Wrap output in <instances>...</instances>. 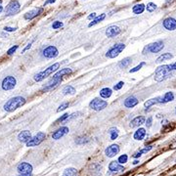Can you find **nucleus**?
Segmentation results:
<instances>
[{
	"label": "nucleus",
	"mask_w": 176,
	"mask_h": 176,
	"mask_svg": "<svg viewBox=\"0 0 176 176\" xmlns=\"http://www.w3.org/2000/svg\"><path fill=\"white\" fill-rule=\"evenodd\" d=\"M26 104V99L22 97V96H17V97L11 98L10 100H8L5 104H4V110L8 113H11V111H14L17 109L23 107Z\"/></svg>",
	"instance_id": "nucleus-1"
},
{
	"label": "nucleus",
	"mask_w": 176,
	"mask_h": 176,
	"mask_svg": "<svg viewBox=\"0 0 176 176\" xmlns=\"http://www.w3.org/2000/svg\"><path fill=\"white\" fill-rule=\"evenodd\" d=\"M170 71L171 70H170L169 65H163V66L158 67L155 71V74H156L155 79L158 82L163 81V80H165V79L169 78L171 76Z\"/></svg>",
	"instance_id": "nucleus-2"
},
{
	"label": "nucleus",
	"mask_w": 176,
	"mask_h": 176,
	"mask_svg": "<svg viewBox=\"0 0 176 176\" xmlns=\"http://www.w3.org/2000/svg\"><path fill=\"white\" fill-rule=\"evenodd\" d=\"M59 68H60V64H59V63H55V64H53V65L50 66L49 68L45 69V70H42V71H40V73H39V74L35 75L34 77V80L37 81V82L42 81L43 79H45L46 77H48L49 75H51L53 73H56V71H57V70H59Z\"/></svg>",
	"instance_id": "nucleus-3"
},
{
	"label": "nucleus",
	"mask_w": 176,
	"mask_h": 176,
	"mask_svg": "<svg viewBox=\"0 0 176 176\" xmlns=\"http://www.w3.org/2000/svg\"><path fill=\"white\" fill-rule=\"evenodd\" d=\"M124 48H125V45L123 43H117L111 48V49L107 52L106 56L110 59H114V58L117 57V56L124 50Z\"/></svg>",
	"instance_id": "nucleus-4"
},
{
	"label": "nucleus",
	"mask_w": 176,
	"mask_h": 176,
	"mask_svg": "<svg viewBox=\"0 0 176 176\" xmlns=\"http://www.w3.org/2000/svg\"><path fill=\"white\" fill-rule=\"evenodd\" d=\"M20 3L18 0H11L5 8V14L7 16H13L15 15L16 13H18L19 10H20Z\"/></svg>",
	"instance_id": "nucleus-5"
},
{
	"label": "nucleus",
	"mask_w": 176,
	"mask_h": 176,
	"mask_svg": "<svg viewBox=\"0 0 176 176\" xmlns=\"http://www.w3.org/2000/svg\"><path fill=\"white\" fill-rule=\"evenodd\" d=\"M46 137V134L44 132H38L37 134H35L34 137H31V139L26 144L27 147H34V146H38L39 144L42 143L43 140Z\"/></svg>",
	"instance_id": "nucleus-6"
},
{
	"label": "nucleus",
	"mask_w": 176,
	"mask_h": 176,
	"mask_svg": "<svg viewBox=\"0 0 176 176\" xmlns=\"http://www.w3.org/2000/svg\"><path fill=\"white\" fill-rule=\"evenodd\" d=\"M108 106V102L105 100H102L99 98H95L93 99L90 104H89V107L94 110V111H102L104 110L106 107Z\"/></svg>",
	"instance_id": "nucleus-7"
},
{
	"label": "nucleus",
	"mask_w": 176,
	"mask_h": 176,
	"mask_svg": "<svg viewBox=\"0 0 176 176\" xmlns=\"http://www.w3.org/2000/svg\"><path fill=\"white\" fill-rule=\"evenodd\" d=\"M163 47H164L163 42H162V41H157V42H154V43H151L147 47H145V49H144V54H146V52L158 53L163 49Z\"/></svg>",
	"instance_id": "nucleus-8"
},
{
	"label": "nucleus",
	"mask_w": 176,
	"mask_h": 176,
	"mask_svg": "<svg viewBox=\"0 0 176 176\" xmlns=\"http://www.w3.org/2000/svg\"><path fill=\"white\" fill-rule=\"evenodd\" d=\"M17 84V80H16V78L12 75H8L6 76L3 81H2V89L3 90H11V89H14V87Z\"/></svg>",
	"instance_id": "nucleus-9"
},
{
	"label": "nucleus",
	"mask_w": 176,
	"mask_h": 176,
	"mask_svg": "<svg viewBox=\"0 0 176 176\" xmlns=\"http://www.w3.org/2000/svg\"><path fill=\"white\" fill-rule=\"evenodd\" d=\"M58 54H59L58 49H57V48H56L55 46H53V45L47 46L45 49L42 51L43 57H45V58H47V59H52V58L57 57Z\"/></svg>",
	"instance_id": "nucleus-10"
},
{
	"label": "nucleus",
	"mask_w": 176,
	"mask_h": 176,
	"mask_svg": "<svg viewBox=\"0 0 176 176\" xmlns=\"http://www.w3.org/2000/svg\"><path fill=\"white\" fill-rule=\"evenodd\" d=\"M33 165L28 163H21L18 167H17V170L18 172L23 175V174H31L33 172Z\"/></svg>",
	"instance_id": "nucleus-11"
},
{
	"label": "nucleus",
	"mask_w": 176,
	"mask_h": 176,
	"mask_svg": "<svg viewBox=\"0 0 176 176\" xmlns=\"http://www.w3.org/2000/svg\"><path fill=\"white\" fill-rule=\"evenodd\" d=\"M69 131H70L69 127H67V126H62V127H60L59 129H57L56 131L53 132V134H52V138H53L54 140L61 139V138L63 137V136H65L66 134H68Z\"/></svg>",
	"instance_id": "nucleus-12"
},
{
	"label": "nucleus",
	"mask_w": 176,
	"mask_h": 176,
	"mask_svg": "<svg viewBox=\"0 0 176 176\" xmlns=\"http://www.w3.org/2000/svg\"><path fill=\"white\" fill-rule=\"evenodd\" d=\"M119 146L117 144H113V145L109 146L106 150H105V154L108 158H113L115 156H116L119 153Z\"/></svg>",
	"instance_id": "nucleus-13"
},
{
	"label": "nucleus",
	"mask_w": 176,
	"mask_h": 176,
	"mask_svg": "<svg viewBox=\"0 0 176 176\" xmlns=\"http://www.w3.org/2000/svg\"><path fill=\"white\" fill-rule=\"evenodd\" d=\"M42 12H43V8H35V9L26 13L25 16H23V18H25L26 20H29L30 21V20H33L34 18L37 17L38 15H40Z\"/></svg>",
	"instance_id": "nucleus-14"
},
{
	"label": "nucleus",
	"mask_w": 176,
	"mask_h": 176,
	"mask_svg": "<svg viewBox=\"0 0 176 176\" xmlns=\"http://www.w3.org/2000/svg\"><path fill=\"white\" fill-rule=\"evenodd\" d=\"M163 25L167 30H174L176 29V20L174 18H167L163 21Z\"/></svg>",
	"instance_id": "nucleus-15"
},
{
	"label": "nucleus",
	"mask_w": 176,
	"mask_h": 176,
	"mask_svg": "<svg viewBox=\"0 0 176 176\" xmlns=\"http://www.w3.org/2000/svg\"><path fill=\"white\" fill-rule=\"evenodd\" d=\"M122 33V30H121V28H119L118 27H116V26H111V27H110V28H107V30H106V35L108 36V37H116V35H118L119 34Z\"/></svg>",
	"instance_id": "nucleus-16"
},
{
	"label": "nucleus",
	"mask_w": 176,
	"mask_h": 176,
	"mask_svg": "<svg viewBox=\"0 0 176 176\" xmlns=\"http://www.w3.org/2000/svg\"><path fill=\"white\" fill-rule=\"evenodd\" d=\"M139 103V100L134 97V96H129V97H127L125 100H124V106L128 109H131L133 107H135L136 105H138Z\"/></svg>",
	"instance_id": "nucleus-17"
},
{
	"label": "nucleus",
	"mask_w": 176,
	"mask_h": 176,
	"mask_svg": "<svg viewBox=\"0 0 176 176\" xmlns=\"http://www.w3.org/2000/svg\"><path fill=\"white\" fill-rule=\"evenodd\" d=\"M31 139V132L28 130H23L18 135V140L22 143H28Z\"/></svg>",
	"instance_id": "nucleus-18"
},
{
	"label": "nucleus",
	"mask_w": 176,
	"mask_h": 176,
	"mask_svg": "<svg viewBox=\"0 0 176 176\" xmlns=\"http://www.w3.org/2000/svg\"><path fill=\"white\" fill-rule=\"evenodd\" d=\"M62 82V78H58V79H51V80L47 83V85L43 88V91H49L52 90L54 88L57 87L60 83Z\"/></svg>",
	"instance_id": "nucleus-19"
},
{
	"label": "nucleus",
	"mask_w": 176,
	"mask_h": 176,
	"mask_svg": "<svg viewBox=\"0 0 176 176\" xmlns=\"http://www.w3.org/2000/svg\"><path fill=\"white\" fill-rule=\"evenodd\" d=\"M109 169L111 172H119V171H123L124 167L123 165H122L118 162H111L109 164Z\"/></svg>",
	"instance_id": "nucleus-20"
},
{
	"label": "nucleus",
	"mask_w": 176,
	"mask_h": 176,
	"mask_svg": "<svg viewBox=\"0 0 176 176\" xmlns=\"http://www.w3.org/2000/svg\"><path fill=\"white\" fill-rule=\"evenodd\" d=\"M73 73V70L70 69V68H66V69H63L59 71H57L54 75H53V79H58V78H62L63 76L65 75H69Z\"/></svg>",
	"instance_id": "nucleus-21"
},
{
	"label": "nucleus",
	"mask_w": 176,
	"mask_h": 176,
	"mask_svg": "<svg viewBox=\"0 0 176 176\" xmlns=\"http://www.w3.org/2000/svg\"><path fill=\"white\" fill-rule=\"evenodd\" d=\"M145 117L140 116H136L135 118H133L131 122H130V127H138L140 125H142L143 123H145Z\"/></svg>",
	"instance_id": "nucleus-22"
},
{
	"label": "nucleus",
	"mask_w": 176,
	"mask_h": 176,
	"mask_svg": "<svg viewBox=\"0 0 176 176\" xmlns=\"http://www.w3.org/2000/svg\"><path fill=\"white\" fill-rule=\"evenodd\" d=\"M145 136H146V129L145 128H139L137 131L134 133L133 137H134L135 140L140 141V140H143Z\"/></svg>",
	"instance_id": "nucleus-23"
},
{
	"label": "nucleus",
	"mask_w": 176,
	"mask_h": 176,
	"mask_svg": "<svg viewBox=\"0 0 176 176\" xmlns=\"http://www.w3.org/2000/svg\"><path fill=\"white\" fill-rule=\"evenodd\" d=\"M162 100H163V97H157V98L150 99V100H148L145 104H144V106H145V108H150V107H152V106L156 105V104L162 103Z\"/></svg>",
	"instance_id": "nucleus-24"
},
{
	"label": "nucleus",
	"mask_w": 176,
	"mask_h": 176,
	"mask_svg": "<svg viewBox=\"0 0 176 176\" xmlns=\"http://www.w3.org/2000/svg\"><path fill=\"white\" fill-rule=\"evenodd\" d=\"M111 94H113V91H111V88H108V87H105V88H103V89L100 90V96L104 99L110 98L111 96Z\"/></svg>",
	"instance_id": "nucleus-25"
},
{
	"label": "nucleus",
	"mask_w": 176,
	"mask_h": 176,
	"mask_svg": "<svg viewBox=\"0 0 176 176\" xmlns=\"http://www.w3.org/2000/svg\"><path fill=\"white\" fill-rule=\"evenodd\" d=\"M145 8L146 7H145V5H144V4H136L135 6H133L132 11L136 15H140V14H142L144 11H145Z\"/></svg>",
	"instance_id": "nucleus-26"
},
{
	"label": "nucleus",
	"mask_w": 176,
	"mask_h": 176,
	"mask_svg": "<svg viewBox=\"0 0 176 176\" xmlns=\"http://www.w3.org/2000/svg\"><path fill=\"white\" fill-rule=\"evenodd\" d=\"M172 58H173V55L172 54H170V53H163V55H161L157 59V63H162V62L168 61V60H170Z\"/></svg>",
	"instance_id": "nucleus-27"
},
{
	"label": "nucleus",
	"mask_w": 176,
	"mask_h": 176,
	"mask_svg": "<svg viewBox=\"0 0 176 176\" xmlns=\"http://www.w3.org/2000/svg\"><path fill=\"white\" fill-rule=\"evenodd\" d=\"M105 18H106V14H101L100 16H98V17H96V18L93 20V22H91L89 25H88V27L91 28V27H93V26H95V25H97V23H99L100 22H102Z\"/></svg>",
	"instance_id": "nucleus-28"
},
{
	"label": "nucleus",
	"mask_w": 176,
	"mask_h": 176,
	"mask_svg": "<svg viewBox=\"0 0 176 176\" xmlns=\"http://www.w3.org/2000/svg\"><path fill=\"white\" fill-rule=\"evenodd\" d=\"M131 62H132V59L129 58V57H127V58H125V59H123V60H122L121 62H119L118 67L122 68V69L127 68V67H128L130 64H131Z\"/></svg>",
	"instance_id": "nucleus-29"
},
{
	"label": "nucleus",
	"mask_w": 176,
	"mask_h": 176,
	"mask_svg": "<svg viewBox=\"0 0 176 176\" xmlns=\"http://www.w3.org/2000/svg\"><path fill=\"white\" fill-rule=\"evenodd\" d=\"M77 175V170L74 167H69L63 173V176H76Z\"/></svg>",
	"instance_id": "nucleus-30"
},
{
	"label": "nucleus",
	"mask_w": 176,
	"mask_h": 176,
	"mask_svg": "<svg viewBox=\"0 0 176 176\" xmlns=\"http://www.w3.org/2000/svg\"><path fill=\"white\" fill-rule=\"evenodd\" d=\"M152 149H153V146H148V147H146V148H144L143 150L137 152V153H135V154L133 155V158H140V157L142 156V154H146V153H148V152L151 151Z\"/></svg>",
	"instance_id": "nucleus-31"
},
{
	"label": "nucleus",
	"mask_w": 176,
	"mask_h": 176,
	"mask_svg": "<svg viewBox=\"0 0 176 176\" xmlns=\"http://www.w3.org/2000/svg\"><path fill=\"white\" fill-rule=\"evenodd\" d=\"M174 100V95L172 92H167L163 95V100H162V103H167V102H170V101H173Z\"/></svg>",
	"instance_id": "nucleus-32"
},
{
	"label": "nucleus",
	"mask_w": 176,
	"mask_h": 176,
	"mask_svg": "<svg viewBox=\"0 0 176 176\" xmlns=\"http://www.w3.org/2000/svg\"><path fill=\"white\" fill-rule=\"evenodd\" d=\"M62 92H63L64 95H73V94L75 93V89L73 86L68 85V86H66L65 88H64Z\"/></svg>",
	"instance_id": "nucleus-33"
},
{
	"label": "nucleus",
	"mask_w": 176,
	"mask_h": 176,
	"mask_svg": "<svg viewBox=\"0 0 176 176\" xmlns=\"http://www.w3.org/2000/svg\"><path fill=\"white\" fill-rule=\"evenodd\" d=\"M110 135H111V140H116L118 136V131L116 128H111L110 129Z\"/></svg>",
	"instance_id": "nucleus-34"
},
{
	"label": "nucleus",
	"mask_w": 176,
	"mask_h": 176,
	"mask_svg": "<svg viewBox=\"0 0 176 176\" xmlns=\"http://www.w3.org/2000/svg\"><path fill=\"white\" fill-rule=\"evenodd\" d=\"M146 9H147L148 12H154L157 9V5L155 3H153V2H150V3L147 4Z\"/></svg>",
	"instance_id": "nucleus-35"
},
{
	"label": "nucleus",
	"mask_w": 176,
	"mask_h": 176,
	"mask_svg": "<svg viewBox=\"0 0 176 176\" xmlns=\"http://www.w3.org/2000/svg\"><path fill=\"white\" fill-rule=\"evenodd\" d=\"M64 26V23L60 21H55L53 23H52V28L53 29H57V28H61L62 27Z\"/></svg>",
	"instance_id": "nucleus-36"
},
{
	"label": "nucleus",
	"mask_w": 176,
	"mask_h": 176,
	"mask_svg": "<svg viewBox=\"0 0 176 176\" xmlns=\"http://www.w3.org/2000/svg\"><path fill=\"white\" fill-rule=\"evenodd\" d=\"M127 159H128V157H127V155H122L118 158L117 162L121 163V164H124L125 163H127Z\"/></svg>",
	"instance_id": "nucleus-37"
},
{
	"label": "nucleus",
	"mask_w": 176,
	"mask_h": 176,
	"mask_svg": "<svg viewBox=\"0 0 176 176\" xmlns=\"http://www.w3.org/2000/svg\"><path fill=\"white\" fill-rule=\"evenodd\" d=\"M144 65H145V63H144V62H143V63H141L140 65H138V66H136L135 68L131 69V70H129V73H130V74L136 73V71H138V70H140V69H141V68H142V67L144 66Z\"/></svg>",
	"instance_id": "nucleus-38"
},
{
	"label": "nucleus",
	"mask_w": 176,
	"mask_h": 176,
	"mask_svg": "<svg viewBox=\"0 0 176 176\" xmlns=\"http://www.w3.org/2000/svg\"><path fill=\"white\" fill-rule=\"evenodd\" d=\"M18 48H19V46H18V45H15V46L11 47L10 49L7 51V54H8V55H12V54H14L16 51H17Z\"/></svg>",
	"instance_id": "nucleus-39"
},
{
	"label": "nucleus",
	"mask_w": 176,
	"mask_h": 176,
	"mask_svg": "<svg viewBox=\"0 0 176 176\" xmlns=\"http://www.w3.org/2000/svg\"><path fill=\"white\" fill-rule=\"evenodd\" d=\"M69 107V103L68 102H65V103H63L62 105L58 108L57 111H64V110H66L67 108Z\"/></svg>",
	"instance_id": "nucleus-40"
},
{
	"label": "nucleus",
	"mask_w": 176,
	"mask_h": 176,
	"mask_svg": "<svg viewBox=\"0 0 176 176\" xmlns=\"http://www.w3.org/2000/svg\"><path fill=\"white\" fill-rule=\"evenodd\" d=\"M123 84H124L123 81H119L117 84H116V85L114 86V89H115V90H119V89H122V86H123Z\"/></svg>",
	"instance_id": "nucleus-41"
},
{
	"label": "nucleus",
	"mask_w": 176,
	"mask_h": 176,
	"mask_svg": "<svg viewBox=\"0 0 176 176\" xmlns=\"http://www.w3.org/2000/svg\"><path fill=\"white\" fill-rule=\"evenodd\" d=\"M152 122H153V117L152 116H150V117H148L147 118V121H146V126L147 127H151V125H152Z\"/></svg>",
	"instance_id": "nucleus-42"
},
{
	"label": "nucleus",
	"mask_w": 176,
	"mask_h": 176,
	"mask_svg": "<svg viewBox=\"0 0 176 176\" xmlns=\"http://www.w3.org/2000/svg\"><path fill=\"white\" fill-rule=\"evenodd\" d=\"M69 114H65V115H64V116H62L59 119H58V122H64V121H65V119H67V118H69Z\"/></svg>",
	"instance_id": "nucleus-43"
},
{
	"label": "nucleus",
	"mask_w": 176,
	"mask_h": 176,
	"mask_svg": "<svg viewBox=\"0 0 176 176\" xmlns=\"http://www.w3.org/2000/svg\"><path fill=\"white\" fill-rule=\"evenodd\" d=\"M16 29H17V28H9V27H5L4 28L5 31H15Z\"/></svg>",
	"instance_id": "nucleus-44"
},
{
	"label": "nucleus",
	"mask_w": 176,
	"mask_h": 176,
	"mask_svg": "<svg viewBox=\"0 0 176 176\" xmlns=\"http://www.w3.org/2000/svg\"><path fill=\"white\" fill-rule=\"evenodd\" d=\"M33 42H34V41L29 42V43L28 44V46H27V47H25V48H23V52H26L27 50H28V49H29V48L31 47V45H33Z\"/></svg>",
	"instance_id": "nucleus-45"
},
{
	"label": "nucleus",
	"mask_w": 176,
	"mask_h": 176,
	"mask_svg": "<svg viewBox=\"0 0 176 176\" xmlns=\"http://www.w3.org/2000/svg\"><path fill=\"white\" fill-rule=\"evenodd\" d=\"M170 70H176V63H173L171 65H169Z\"/></svg>",
	"instance_id": "nucleus-46"
},
{
	"label": "nucleus",
	"mask_w": 176,
	"mask_h": 176,
	"mask_svg": "<svg viewBox=\"0 0 176 176\" xmlns=\"http://www.w3.org/2000/svg\"><path fill=\"white\" fill-rule=\"evenodd\" d=\"M96 13H92V14H90L89 16H88V19H95L96 18Z\"/></svg>",
	"instance_id": "nucleus-47"
},
{
	"label": "nucleus",
	"mask_w": 176,
	"mask_h": 176,
	"mask_svg": "<svg viewBox=\"0 0 176 176\" xmlns=\"http://www.w3.org/2000/svg\"><path fill=\"white\" fill-rule=\"evenodd\" d=\"M54 2H56V0H47V1L44 3V6L48 5V4H50V3H54Z\"/></svg>",
	"instance_id": "nucleus-48"
},
{
	"label": "nucleus",
	"mask_w": 176,
	"mask_h": 176,
	"mask_svg": "<svg viewBox=\"0 0 176 176\" xmlns=\"http://www.w3.org/2000/svg\"><path fill=\"white\" fill-rule=\"evenodd\" d=\"M138 163H139V159H137V161H134V162H133V164H134V165L138 164Z\"/></svg>",
	"instance_id": "nucleus-49"
},
{
	"label": "nucleus",
	"mask_w": 176,
	"mask_h": 176,
	"mask_svg": "<svg viewBox=\"0 0 176 176\" xmlns=\"http://www.w3.org/2000/svg\"><path fill=\"white\" fill-rule=\"evenodd\" d=\"M20 176H33L31 174H23V175H20Z\"/></svg>",
	"instance_id": "nucleus-50"
},
{
	"label": "nucleus",
	"mask_w": 176,
	"mask_h": 176,
	"mask_svg": "<svg viewBox=\"0 0 176 176\" xmlns=\"http://www.w3.org/2000/svg\"><path fill=\"white\" fill-rule=\"evenodd\" d=\"M2 10H3V7H2L1 5H0V13H1V12H2Z\"/></svg>",
	"instance_id": "nucleus-51"
},
{
	"label": "nucleus",
	"mask_w": 176,
	"mask_h": 176,
	"mask_svg": "<svg viewBox=\"0 0 176 176\" xmlns=\"http://www.w3.org/2000/svg\"><path fill=\"white\" fill-rule=\"evenodd\" d=\"M0 4H1V0H0Z\"/></svg>",
	"instance_id": "nucleus-52"
},
{
	"label": "nucleus",
	"mask_w": 176,
	"mask_h": 176,
	"mask_svg": "<svg viewBox=\"0 0 176 176\" xmlns=\"http://www.w3.org/2000/svg\"><path fill=\"white\" fill-rule=\"evenodd\" d=\"M175 113H176V111H175Z\"/></svg>",
	"instance_id": "nucleus-53"
}]
</instances>
